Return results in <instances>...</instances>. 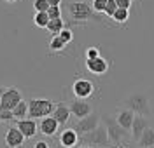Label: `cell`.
I'll list each match as a JSON object with an SVG mask.
<instances>
[{"label":"cell","mask_w":154,"mask_h":148,"mask_svg":"<svg viewBox=\"0 0 154 148\" xmlns=\"http://www.w3.org/2000/svg\"><path fill=\"white\" fill-rule=\"evenodd\" d=\"M51 115L58 120V124H60V126H63V124H67V122H68V117H70V108H68L65 103H56V105H54V110H53V113H51Z\"/></svg>","instance_id":"obj_17"},{"label":"cell","mask_w":154,"mask_h":148,"mask_svg":"<svg viewBox=\"0 0 154 148\" xmlns=\"http://www.w3.org/2000/svg\"><path fill=\"white\" fill-rule=\"evenodd\" d=\"M144 148H154V145H151V147H144Z\"/></svg>","instance_id":"obj_37"},{"label":"cell","mask_w":154,"mask_h":148,"mask_svg":"<svg viewBox=\"0 0 154 148\" xmlns=\"http://www.w3.org/2000/svg\"><path fill=\"white\" fill-rule=\"evenodd\" d=\"M5 2H7V4H14V2H16V0H5Z\"/></svg>","instance_id":"obj_35"},{"label":"cell","mask_w":154,"mask_h":148,"mask_svg":"<svg viewBox=\"0 0 154 148\" xmlns=\"http://www.w3.org/2000/svg\"><path fill=\"white\" fill-rule=\"evenodd\" d=\"M2 92H4V87H0V99H2Z\"/></svg>","instance_id":"obj_36"},{"label":"cell","mask_w":154,"mask_h":148,"mask_svg":"<svg viewBox=\"0 0 154 148\" xmlns=\"http://www.w3.org/2000/svg\"><path fill=\"white\" fill-rule=\"evenodd\" d=\"M65 28V21H63V18H56V19H49L48 26H46V30H48L51 35H58L61 30Z\"/></svg>","instance_id":"obj_20"},{"label":"cell","mask_w":154,"mask_h":148,"mask_svg":"<svg viewBox=\"0 0 154 148\" xmlns=\"http://www.w3.org/2000/svg\"><path fill=\"white\" fill-rule=\"evenodd\" d=\"M65 47H67V44L60 39V35H53V39L49 40V51H53V52H63Z\"/></svg>","instance_id":"obj_21"},{"label":"cell","mask_w":154,"mask_h":148,"mask_svg":"<svg viewBox=\"0 0 154 148\" xmlns=\"http://www.w3.org/2000/svg\"><path fill=\"white\" fill-rule=\"evenodd\" d=\"M131 2H135V0H131Z\"/></svg>","instance_id":"obj_39"},{"label":"cell","mask_w":154,"mask_h":148,"mask_svg":"<svg viewBox=\"0 0 154 148\" xmlns=\"http://www.w3.org/2000/svg\"><path fill=\"white\" fill-rule=\"evenodd\" d=\"M133 117H135V113L131 112L130 108H121V110H117V113H116V122L121 126V127H125L130 131V127H131V122H133Z\"/></svg>","instance_id":"obj_16"},{"label":"cell","mask_w":154,"mask_h":148,"mask_svg":"<svg viewBox=\"0 0 154 148\" xmlns=\"http://www.w3.org/2000/svg\"><path fill=\"white\" fill-rule=\"evenodd\" d=\"M112 148H121V147H112Z\"/></svg>","instance_id":"obj_38"},{"label":"cell","mask_w":154,"mask_h":148,"mask_svg":"<svg viewBox=\"0 0 154 148\" xmlns=\"http://www.w3.org/2000/svg\"><path fill=\"white\" fill-rule=\"evenodd\" d=\"M33 148H49V145H48V141L40 139V141H35V145H33Z\"/></svg>","instance_id":"obj_32"},{"label":"cell","mask_w":154,"mask_h":148,"mask_svg":"<svg viewBox=\"0 0 154 148\" xmlns=\"http://www.w3.org/2000/svg\"><path fill=\"white\" fill-rule=\"evenodd\" d=\"M79 141H81V136L77 134V131L74 127H68L65 131H61L60 136H58V143L63 148H75Z\"/></svg>","instance_id":"obj_12"},{"label":"cell","mask_w":154,"mask_h":148,"mask_svg":"<svg viewBox=\"0 0 154 148\" xmlns=\"http://www.w3.org/2000/svg\"><path fill=\"white\" fill-rule=\"evenodd\" d=\"M48 16H49V19L61 18V9H60V5H51L48 9Z\"/></svg>","instance_id":"obj_28"},{"label":"cell","mask_w":154,"mask_h":148,"mask_svg":"<svg viewBox=\"0 0 154 148\" xmlns=\"http://www.w3.org/2000/svg\"><path fill=\"white\" fill-rule=\"evenodd\" d=\"M49 23V16H48V10H40V12H35L33 16V25L37 28H46Z\"/></svg>","instance_id":"obj_22"},{"label":"cell","mask_w":154,"mask_h":148,"mask_svg":"<svg viewBox=\"0 0 154 148\" xmlns=\"http://www.w3.org/2000/svg\"><path fill=\"white\" fill-rule=\"evenodd\" d=\"M16 118L12 115V110H2L0 108V122L2 124H9V122H14Z\"/></svg>","instance_id":"obj_24"},{"label":"cell","mask_w":154,"mask_h":148,"mask_svg":"<svg viewBox=\"0 0 154 148\" xmlns=\"http://www.w3.org/2000/svg\"><path fill=\"white\" fill-rule=\"evenodd\" d=\"M23 99V94L18 87H7L2 92V99H0V108L2 110H12L19 101Z\"/></svg>","instance_id":"obj_7"},{"label":"cell","mask_w":154,"mask_h":148,"mask_svg":"<svg viewBox=\"0 0 154 148\" xmlns=\"http://www.w3.org/2000/svg\"><path fill=\"white\" fill-rule=\"evenodd\" d=\"M67 9H68V14H70V19H74L75 23H86L89 19L100 21V18L96 16V12L88 2H70L67 5Z\"/></svg>","instance_id":"obj_2"},{"label":"cell","mask_w":154,"mask_h":148,"mask_svg":"<svg viewBox=\"0 0 154 148\" xmlns=\"http://www.w3.org/2000/svg\"><path fill=\"white\" fill-rule=\"evenodd\" d=\"M54 105L51 99H44V98H32L28 103V117L30 118H42V117H48L53 113L54 110Z\"/></svg>","instance_id":"obj_4"},{"label":"cell","mask_w":154,"mask_h":148,"mask_svg":"<svg viewBox=\"0 0 154 148\" xmlns=\"http://www.w3.org/2000/svg\"><path fill=\"white\" fill-rule=\"evenodd\" d=\"M77 148H96V147H89V145H82V147H77Z\"/></svg>","instance_id":"obj_34"},{"label":"cell","mask_w":154,"mask_h":148,"mask_svg":"<svg viewBox=\"0 0 154 148\" xmlns=\"http://www.w3.org/2000/svg\"><path fill=\"white\" fill-rule=\"evenodd\" d=\"M33 9H35V12H40V10H48V9H49L48 0H33Z\"/></svg>","instance_id":"obj_29"},{"label":"cell","mask_w":154,"mask_h":148,"mask_svg":"<svg viewBox=\"0 0 154 148\" xmlns=\"http://www.w3.org/2000/svg\"><path fill=\"white\" fill-rule=\"evenodd\" d=\"M137 143H138V147H140V148H144V147H151V145H154V129L147 126V127L144 129V132H142L140 139H138Z\"/></svg>","instance_id":"obj_18"},{"label":"cell","mask_w":154,"mask_h":148,"mask_svg":"<svg viewBox=\"0 0 154 148\" xmlns=\"http://www.w3.org/2000/svg\"><path fill=\"white\" fill-rule=\"evenodd\" d=\"M119 9H130L131 7V0H116Z\"/></svg>","instance_id":"obj_31"},{"label":"cell","mask_w":154,"mask_h":148,"mask_svg":"<svg viewBox=\"0 0 154 148\" xmlns=\"http://www.w3.org/2000/svg\"><path fill=\"white\" fill-rule=\"evenodd\" d=\"M96 126H100V115L95 113V112H91L89 115L79 118V120L75 122V126H74V129L77 131L79 136H82V134H86V132H89V131H93Z\"/></svg>","instance_id":"obj_8"},{"label":"cell","mask_w":154,"mask_h":148,"mask_svg":"<svg viewBox=\"0 0 154 148\" xmlns=\"http://www.w3.org/2000/svg\"><path fill=\"white\" fill-rule=\"evenodd\" d=\"M103 120V126L107 129V134H109V141L112 147H121L125 148L128 145V136H130V131L125 127H121L117 122H116L114 117L110 115H103L102 117Z\"/></svg>","instance_id":"obj_1"},{"label":"cell","mask_w":154,"mask_h":148,"mask_svg":"<svg viewBox=\"0 0 154 148\" xmlns=\"http://www.w3.org/2000/svg\"><path fill=\"white\" fill-rule=\"evenodd\" d=\"M16 127L23 132V136L26 139H32L38 131V126H37V122H35V118H30V117L16 120Z\"/></svg>","instance_id":"obj_13"},{"label":"cell","mask_w":154,"mask_h":148,"mask_svg":"<svg viewBox=\"0 0 154 148\" xmlns=\"http://www.w3.org/2000/svg\"><path fill=\"white\" fill-rule=\"evenodd\" d=\"M68 108H70V113H72L74 117H77V120H79V118L86 117V115H89V113L93 112V105L88 103L86 99L75 98L70 105H68Z\"/></svg>","instance_id":"obj_10"},{"label":"cell","mask_w":154,"mask_h":148,"mask_svg":"<svg viewBox=\"0 0 154 148\" xmlns=\"http://www.w3.org/2000/svg\"><path fill=\"white\" fill-rule=\"evenodd\" d=\"M109 68H110V63L102 56H98L95 59H86V70L93 75H105Z\"/></svg>","instance_id":"obj_11"},{"label":"cell","mask_w":154,"mask_h":148,"mask_svg":"<svg viewBox=\"0 0 154 148\" xmlns=\"http://www.w3.org/2000/svg\"><path fill=\"white\" fill-rule=\"evenodd\" d=\"M100 56V49L98 47H88L86 52H84V58L86 59H95Z\"/></svg>","instance_id":"obj_30"},{"label":"cell","mask_w":154,"mask_h":148,"mask_svg":"<svg viewBox=\"0 0 154 148\" xmlns=\"http://www.w3.org/2000/svg\"><path fill=\"white\" fill-rule=\"evenodd\" d=\"M116 9H117V4H116V0H107V5H105L103 14H105L107 18H112V14L116 12Z\"/></svg>","instance_id":"obj_26"},{"label":"cell","mask_w":154,"mask_h":148,"mask_svg":"<svg viewBox=\"0 0 154 148\" xmlns=\"http://www.w3.org/2000/svg\"><path fill=\"white\" fill-rule=\"evenodd\" d=\"M125 106L130 108L133 113H138V115H144V117H151V103H149V98L145 96L144 92H133L130 94L128 98L125 99Z\"/></svg>","instance_id":"obj_3"},{"label":"cell","mask_w":154,"mask_h":148,"mask_svg":"<svg viewBox=\"0 0 154 148\" xmlns=\"http://www.w3.org/2000/svg\"><path fill=\"white\" fill-rule=\"evenodd\" d=\"M147 126H149V122H147V117L135 113L133 122H131V127H130V132H131V138H133L135 143L140 139V136H142V132H144V129L147 127Z\"/></svg>","instance_id":"obj_15"},{"label":"cell","mask_w":154,"mask_h":148,"mask_svg":"<svg viewBox=\"0 0 154 148\" xmlns=\"http://www.w3.org/2000/svg\"><path fill=\"white\" fill-rule=\"evenodd\" d=\"M48 4H49V7H51V5H60L61 0H48Z\"/></svg>","instance_id":"obj_33"},{"label":"cell","mask_w":154,"mask_h":148,"mask_svg":"<svg viewBox=\"0 0 154 148\" xmlns=\"http://www.w3.org/2000/svg\"><path fill=\"white\" fill-rule=\"evenodd\" d=\"M95 91H96L95 84L89 79H86V77H77V79L72 82V94L79 99L91 98V96L95 94Z\"/></svg>","instance_id":"obj_6"},{"label":"cell","mask_w":154,"mask_h":148,"mask_svg":"<svg viewBox=\"0 0 154 148\" xmlns=\"http://www.w3.org/2000/svg\"><path fill=\"white\" fill-rule=\"evenodd\" d=\"M25 139L26 138L23 136V132H21L16 126H11V127H7V131H5L4 143H5L7 148H23Z\"/></svg>","instance_id":"obj_9"},{"label":"cell","mask_w":154,"mask_h":148,"mask_svg":"<svg viewBox=\"0 0 154 148\" xmlns=\"http://www.w3.org/2000/svg\"><path fill=\"white\" fill-rule=\"evenodd\" d=\"M58 120L53 115H48V117H42L40 118V124H38V131L42 132V136H48V138H53L54 134L58 132Z\"/></svg>","instance_id":"obj_14"},{"label":"cell","mask_w":154,"mask_h":148,"mask_svg":"<svg viewBox=\"0 0 154 148\" xmlns=\"http://www.w3.org/2000/svg\"><path fill=\"white\" fill-rule=\"evenodd\" d=\"M110 19H114L116 23H119V25L128 23V19H130V9H119V7H117Z\"/></svg>","instance_id":"obj_23"},{"label":"cell","mask_w":154,"mask_h":148,"mask_svg":"<svg viewBox=\"0 0 154 148\" xmlns=\"http://www.w3.org/2000/svg\"><path fill=\"white\" fill-rule=\"evenodd\" d=\"M81 141L82 145H89V147H109L110 141H109V134H107V129L105 126H96L93 131H89L86 134L81 136Z\"/></svg>","instance_id":"obj_5"},{"label":"cell","mask_w":154,"mask_h":148,"mask_svg":"<svg viewBox=\"0 0 154 148\" xmlns=\"http://www.w3.org/2000/svg\"><path fill=\"white\" fill-rule=\"evenodd\" d=\"M12 115H14V118H16V120L26 118V117H28V103L21 99L18 105H16V106L12 108Z\"/></svg>","instance_id":"obj_19"},{"label":"cell","mask_w":154,"mask_h":148,"mask_svg":"<svg viewBox=\"0 0 154 148\" xmlns=\"http://www.w3.org/2000/svg\"><path fill=\"white\" fill-rule=\"evenodd\" d=\"M58 35H60V39L63 40L65 44H70V42L74 40V33H72V30H68L67 26H65V28L61 30V31H60Z\"/></svg>","instance_id":"obj_25"},{"label":"cell","mask_w":154,"mask_h":148,"mask_svg":"<svg viewBox=\"0 0 154 148\" xmlns=\"http://www.w3.org/2000/svg\"><path fill=\"white\" fill-rule=\"evenodd\" d=\"M105 5H107V0H93L91 2V7H93V10L95 12H102L103 14V10H105Z\"/></svg>","instance_id":"obj_27"}]
</instances>
